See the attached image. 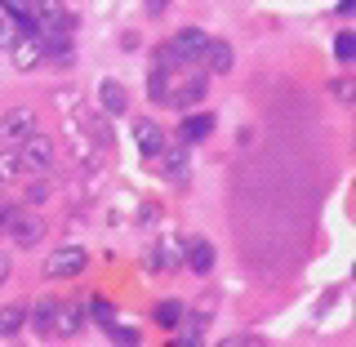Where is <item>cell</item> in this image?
<instances>
[{
    "label": "cell",
    "mask_w": 356,
    "mask_h": 347,
    "mask_svg": "<svg viewBox=\"0 0 356 347\" xmlns=\"http://www.w3.org/2000/svg\"><path fill=\"white\" fill-rule=\"evenodd\" d=\"M89 316H94L103 330H111L116 325V303H111V298H94V303H89Z\"/></svg>",
    "instance_id": "7402d4cb"
},
{
    "label": "cell",
    "mask_w": 356,
    "mask_h": 347,
    "mask_svg": "<svg viewBox=\"0 0 356 347\" xmlns=\"http://www.w3.org/2000/svg\"><path fill=\"white\" fill-rule=\"evenodd\" d=\"M174 343H178V347H205V343L196 339V334H183V339H174Z\"/></svg>",
    "instance_id": "836d02e7"
},
{
    "label": "cell",
    "mask_w": 356,
    "mask_h": 347,
    "mask_svg": "<svg viewBox=\"0 0 356 347\" xmlns=\"http://www.w3.org/2000/svg\"><path fill=\"white\" fill-rule=\"evenodd\" d=\"M27 325H36V334L54 330V298H36V307H27Z\"/></svg>",
    "instance_id": "d6986e66"
},
{
    "label": "cell",
    "mask_w": 356,
    "mask_h": 347,
    "mask_svg": "<svg viewBox=\"0 0 356 347\" xmlns=\"http://www.w3.org/2000/svg\"><path fill=\"white\" fill-rule=\"evenodd\" d=\"M205 45H209V36H205L200 27H178L174 36H170V49H174L183 63H196V58H205Z\"/></svg>",
    "instance_id": "5b68a950"
},
{
    "label": "cell",
    "mask_w": 356,
    "mask_h": 347,
    "mask_svg": "<svg viewBox=\"0 0 356 347\" xmlns=\"http://www.w3.org/2000/svg\"><path fill=\"white\" fill-rule=\"evenodd\" d=\"M31 134H36V111L31 107H9L5 116H0V147H18Z\"/></svg>",
    "instance_id": "277c9868"
},
{
    "label": "cell",
    "mask_w": 356,
    "mask_h": 347,
    "mask_svg": "<svg viewBox=\"0 0 356 347\" xmlns=\"http://www.w3.org/2000/svg\"><path fill=\"white\" fill-rule=\"evenodd\" d=\"M200 98H205V76H187V81H174L170 85V103L178 111H192Z\"/></svg>",
    "instance_id": "ba28073f"
},
{
    "label": "cell",
    "mask_w": 356,
    "mask_h": 347,
    "mask_svg": "<svg viewBox=\"0 0 356 347\" xmlns=\"http://www.w3.org/2000/svg\"><path fill=\"white\" fill-rule=\"evenodd\" d=\"M165 156V178H170V183H183L187 178V152L178 147V152H161Z\"/></svg>",
    "instance_id": "44dd1931"
},
{
    "label": "cell",
    "mask_w": 356,
    "mask_h": 347,
    "mask_svg": "<svg viewBox=\"0 0 356 347\" xmlns=\"http://www.w3.org/2000/svg\"><path fill=\"white\" fill-rule=\"evenodd\" d=\"M165 347H178V343H174V339H170V343H165Z\"/></svg>",
    "instance_id": "e575fe53"
},
{
    "label": "cell",
    "mask_w": 356,
    "mask_h": 347,
    "mask_svg": "<svg viewBox=\"0 0 356 347\" xmlns=\"http://www.w3.org/2000/svg\"><path fill=\"white\" fill-rule=\"evenodd\" d=\"M18 214H22L18 205H9V200H0V232H9V223H14Z\"/></svg>",
    "instance_id": "f546056e"
},
{
    "label": "cell",
    "mask_w": 356,
    "mask_h": 347,
    "mask_svg": "<svg viewBox=\"0 0 356 347\" xmlns=\"http://www.w3.org/2000/svg\"><path fill=\"white\" fill-rule=\"evenodd\" d=\"M170 85H174V72L152 67V76H147V98H152V103H170Z\"/></svg>",
    "instance_id": "ac0fdd59"
},
{
    "label": "cell",
    "mask_w": 356,
    "mask_h": 347,
    "mask_svg": "<svg viewBox=\"0 0 356 347\" xmlns=\"http://www.w3.org/2000/svg\"><path fill=\"white\" fill-rule=\"evenodd\" d=\"M156 250H161V267H165V272H174V267L183 263V254H187V241H178V236H161V241H156Z\"/></svg>",
    "instance_id": "e0dca14e"
},
{
    "label": "cell",
    "mask_w": 356,
    "mask_h": 347,
    "mask_svg": "<svg viewBox=\"0 0 356 347\" xmlns=\"http://www.w3.org/2000/svg\"><path fill=\"white\" fill-rule=\"evenodd\" d=\"M18 161H22V170H31V174H49L54 170V143H49V134H31V138H22L18 143Z\"/></svg>",
    "instance_id": "3957f363"
},
{
    "label": "cell",
    "mask_w": 356,
    "mask_h": 347,
    "mask_svg": "<svg viewBox=\"0 0 356 347\" xmlns=\"http://www.w3.org/2000/svg\"><path fill=\"white\" fill-rule=\"evenodd\" d=\"M183 312H187V303H178V298H165V303H156L152 321H156L161 330H178V325H183Z\"/></svg>",
    "instance_id": "9a60e30c"
},
{
    "label": "cell",
    "mask_w": 356,
    "mask_h": 347,
    "mask_svg": "<svg viewBox=\"0 0 356 347\" xmlns=\"http://www.w3.org/2000/svg\"><path fill=\"white\" fill-rule=\"evenodd\" d=\"M40 49H44V63L49 67H72L76 63L72 40H40Z\"/></svg>",
    "instance_id": "2e32d148"
},
{
    "label": "cell",
    "mask_w": 356,
    "mask_h": 347,
    "mask_svg": "<svg viewBox=\"0 0 356 347\" xmlns=\"http://www.w3.org/2000/svg\"><path fill=\"white\" fill-rule=\"evenodd\" d=\"M63 134H67V147H72L76 165H85V170H94V165L103 161V152H98L94 134H89V125H85V116H72V120L63 125Z\"/></svg>",
    "instance_id": "7a4b0ae2"
},
{
    "label": "cell",
    "mask_w": 356,
    "mask_h": 347,
    "mask_svg": "<svg viewBox=\"0 0 356 347\" xmlns=\"http://www.w3.org/2000/svg\"><path fill=\"white\" fill-rule=\"evenodd\" d=\"M209 134H214V111H192V116L178 125V143H183V147H192V143L209 138Z\"/></svg>",
    "instance_id": "9c48e42d"
},
{
    "label": "cell",
    "mask_w": 356,
    "mask_h": 347,
    "mask_svg": "<svg viewBox=\"0 0 356 347\" xmlns=\"http://www.w3.org/2000/svg\"><path fill=\"white\" fill-rule=\"evenodd\" d=\"M18 174H22V161H18V152H14V147H5V152H0V183H14Z\"/></svg>",
    "instance_id": "603a6c76"
},
{
    "label": "cell",
    "mask_w": 356,
    "mask_h": 347,
    "mask_svg": "<svg viewBox=\"0 0 356 347\" xmlns=\"http://www.w3.org/2000/svg\"><path fill=\"white\" fill-rule=\"evenodd\" d=\"M49 200V183H31L27 196H22V205H44Z\"/></svg>",
    "instance_id": "83f0119b"
},
{
    "label": "cell",
    "mask_w": 356,
    "mask_h": 347,
    "mask_svg": "<svg viewBox=\"0 0 356 347\" xmlns=\"http://www.w3.org/2000/svg\"><path fill=\"white\" fill-rule=\"evenodd\" d=\"M81 325H85V307H76V303H54V330H49V334L72 339V334H81Z\"/></svg>",
    "instance_id": "8fae6325"
},
{
    "label": "cell",
    "mask_w": 356,
    "mask_h": 347,
    "mask_svg": "<svg viewBox=\"0 0 356 347\" xmlns=\"http://www.w3.org/2000/svg\"><path fill=\"white\" fill-rule=\"evenodd\" d=\"M183 263L192 267L196 276H209V272H214V245H209V241H200V236H196V241H187Z\"/></svg>",
    "instance_id": "4fadbf2b"
},
{
    "label": "cell",
    "mask_w": 356,
    "mask_h": 347,
    "mask_svg": "<svg viewBox=\"0 0 356 347\" xmlns=\"http://www.w3.org/2000/svg\"><path fill=\"white\" fill-rule=\"evenodd\" d=\"M330 94L339 98V103H352V98H356V81H352V76H339V81H330Z\"/></svg>",
    "instance_id": "d4e9b609"
},
{
    "label": "cell",
    "mask_w": 356,
    "mask_h": 347,
    "mask_svg": "<svg viewBox=\"0 0 356 347\" xmlns=\"http://www.w3.org/2000/svg\"><path fill=\"white\" fill-rule=\"evenodd\" d=\"M98 103H103L107 116H125V107H129L125 85H120V81H111V76H103V81H98Z\"/></svg>",
    "instance_id": "30bf717a"
},
{
    "label": "cell",
    "mask_w": 356,
    "mask_h": 347,
    "mask_svg": "<svg viewBox=\"0 0 356 347\" xmlns=\"http://www.w3.org/2000/svg\"><path fill=\"white\" fill-rule=\"evenodd\" d=\"M134 143H138L143 156H161L165 152V129L156 125V120H138V125H134Z\"/></svg>",
    "instance_id": "7c38bea8"
},
{
    "label": "cell",
    "mask_w": 356,
    "mask_h": 347,
    "mask_svg": "<svg viewBox=\"0 0 356 347\" xmlns=\"http://www.w3.org/2000/svg\"><path fill=\"white\" fill-rule=\"evenodd\" d=\"M85 263H89L85 245H58V250L44 259V276H49V281H76V276L85 272Z\"/></svg>",
    "instance_id": "6da1fadb"
},
{
    "label": "cell",
    "mask_w": 356,
    "mask_h": 347,
    "mask_svg": "<svg viewBox=\"0 0 356 347\" xmlns=\"http://www.w3.org/2000/svg\"><path fill=\"white\" fill-rule=\"evenodd\" d=\"M107 334H111V343H116V347H138V343H143V334L129 330V325H111Z\"/></svg>",
    "instance_id": "cb8c5ba5"
},
{
    "label": "cell",
    "mask_w": 356,
    "mask_h": 347,
    "mask_svg": "<svg viewBox=\"0 0 356 347\" xmlns=\"http://www.w3.org/2000/svg\"><path fill=\"white\" fill-rule=\"evenodd\" d=\"M205 67H209L214 76H227L232 67H236V54H232V45H227V40H209V45H205Z\"/></svg>",
    "instance_id": "5bb4252c"
},
{
    "label": "cell",
    "mask_w": 356,
    "mask_h": 347,
    "mask_svg": "<svg viewBox=\"0 0 356 347\" xmlns=\"http://www.w3.org/2000/svg\"><path fill=\"white\" fill-rule=\"evenodd\" d=\"M9 63L18 67V72H36V67L44 63V49L36 36H18L14 45H9Z\"/></svg>",
    "instance_id": "52a82bcc"
},
{
    "label": "cell",
    "mask_w": 356,
    "mask_h": 347,
    "mask_svg": "<svg viewBox=\"0 0 356 347\" xmlns=\"http://www.w3.org/2000/svg\"><path fill=\"white\" fill-rule=\"evenodd\" d=\"M218 347H254V343H250V339H245V334H232V339H222Z\"/></svg>",
    "instance_id": "1f68e13d"
},
{
    "label": "cell",
    "mask_w": 356,
    "mask_h": 347,
    "mask_svg": "<svg viewBox=\"0 0 356 347\" xmlns=\"http://www.w3.org/2000/svg\"><path fill=\"white\" fill-rule=\"evenodd\" d=\"M165 9H170V0H147V14H152V18H161Z\"/></svg>",
    "instance_id": "d6a6232c"
},
{
    "label": "cell",
    "mask_w": 356,
    "mask_h": 347,
    "mask_svg": "<svg viewBox=\"0 0 356 347\" xmlns=\"http://www.w3.org/2000/svg\"><path fill=\"white\" fill-rule=\"evenodd\" d=\"M22 325H27V307H22V303L0 307V334H5V339H14Z\"/></svg>",
    "instance_id": "ffe728a7"
},
{
    "label": "cell",
    "mask_w": 356,
    "mask_h": 347,
    "mask_svg": "<svg viewBox=\"0 0 356 347\" xmlns=\"http://www.w3.org/2000/svg\"><path fill=\"white\" fill-rule=\"evenodd\" d=\"M14 40H18V27H14V22H9L5 14H0V49H9Z\"/></svg>",
    "instance_id": "f1b7e54d"
},
{
    "label": "cell",
    "mask_w": 356,
    "mask_h": 347,
    "mask_svg": "<svg viewBox=\"0 0 356 347\" xmlns=\"http://www.w3.org/2000/svg\"><path fill=\"white\" fill-rule=\"evenodd\" d=\"M143 272H147V276H165V267H161V250H156V241L147 245V254H143Z\"/></svg>",
    "instance_id": "484cf974"
},
{
    "label": "cell",
    "mask_w": 356,
    "mask_h": 347,
    "mask_svg": "<svg viewBox=\"0 0 356 347\" xmlns=\"http://www.w3.org/2000/svg\"><path fill=\"white\" fill-rule=\"evenodd\" d=\"M9 241H14L18 250H36V241H44V223L36 214H18L9 223Z\"/></svg>",
    "instance_id": "8992f818"
},
{
    "label": "cell",
    "mask_w": 356,
    "mask_h": 347,
    "mask_svg": "<svg viewBox=\"0 0 356 347\" xmlns=\"http://www.w3.org/2000/svg\"><path fill=\"white\" fill-rule=\"evenodd\" d=\"M9 276H14V259H9V254H0V285H5Z\"/></svg>",
    "instance_id": "4dcf8cb0"
},
{
    "label": "cell",
    "mask_w": 356,
    "mask_h": 347,
    "mask_svg": "<svg viewBox=\"0 0 356 347\" xmlns=\"http://www.w3.org/2000/svg\"><path fill=\"white\" fill-rule=\"evenodd\" d=\"M334 54H339V63H352V54H356V36H352V31H343V36L334 40Z\"/></svg>",
    "instance_id": "4316f807"
}]
</instances>
